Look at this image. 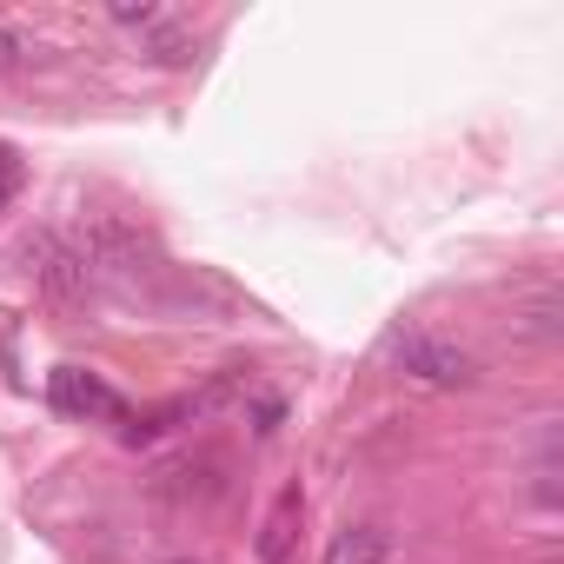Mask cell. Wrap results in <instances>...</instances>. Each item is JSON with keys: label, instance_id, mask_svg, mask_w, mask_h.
<instances>
[{"label": "cell", "instance_id": "6da1fadb", "mask_svg": "<svg viewBox=\"0 0 564 564\" xmlns=\"http://www.w3.org/2000/svg\"><path fill=\"white\" fill-rule=\"evenodd\" d=\"M21 259H28V279H34L54 306H80V300L94 293L87 246H74L67 232H34V239L21 246Z\"/></svg>", "mask_w": 564, "mask_h": 564}, {"label": "cell", "instance_id": "7a4b0ae2", "mask_svg": "<svg viewBox=\"0 0 564 564\" xmlns=\"http://www.w3.org/2000/svg\"><path fill=\"white\" fill-rule=\"evenodd\" d=\"M386 359L399 366V379H419V386H438V392L478 379L471 352H458V346H445V339H432V333H392V339H386Z\"/></svg>", "mask_w": 564, "mask_h": 564}, {"label": "cell", "instance_id": "3957f363", "mask_svg": "<svg viewBox=\"0 0 564 564\" xmlns=\"http://www.w3.org/2000/svg\"><path fill=\"white\" fill-rule=\"evenodd\" d=\"M47 399H54L61 419H87V425H120V419H127V399H120L100 372H87V366H54Z\"/></svg>", "mask_w": 564, "mask_h": 564}, {"label": "cell", "instance_id": "277c9868", "mask_svg": "<svg viewBox=\"0 0 564 564\" xmlns=\"http://www.w3.org/2000/svg\"><path fill=\"white\" fill-rule=\"evenodd\" d=\"M300 531H306V491L286 485V491L272 498V511L259 518V538H252L259 564H293L300 557Z\"/></svg>", "mask_w": 564, "mask_h": 564}, {"label": "cell", "instance_id": "5b68a950", "mask_svg": "<svg viewBox=\"0 0 564 564\" xmlns=\"http://www.w3.org/2000/svg\"><path fill=\"white\" fill-rule=\"evenodd\" d=\"M160 491H166V498H193V505H213V498L226 491V458H193V465H173V471L160 478Z\"/></svg>", "mask_w": 564, "mask_h": 564}, {"label": "cell", "instance_id": "8992f818", "mask_svg": "<svg viewBox=\"0 0 564 564\" xmlns=\"http://www.w3.org/2000/svg\"><path fill=\"white\" fill-rule=\"evenodd\" d=\"M386 557H392V538H386L379 524H346V531L326 544L319 564H386Z\"/></svg>", "mask_w": 564, "mask_h": 564}, {"label": "cell", "instance_id": "52a82bcc", "mask_svg": "<svg viewBox=\"0 0 564 564\" xmlns=\"http://www.w3.org/2000/svg\"><path fill=\"white\" fill-rule=\"evenodd\" d=\"M34 61V41L21 34V28H0V74H14V67H28Z\"/></svg>", "mask_w": 564, "mask_h": 564}, {"label": "cell", "instance_id": "ba28073f", "mask_svg": "<svg viewBox=\"0 0 564 564\" xmlns=\"http://www.w3.org/2000/svg\"><path fill=\"white\" fill-rule=\"evenodd\" d=\"M21 180H28V166H21V153L14 147H0V213L14 206V193H21Z\"/></svg>", "mask_w": 564, "mask_h": 564}, {"label": "cell", "instance_id": "9c48e42d", "mask_svg": "<svg viewBox=\"0 0 564 564\" xmlns=\"http://www.w3.org/2000/svg\"><path fill=\"white\" fill-rule=\"evenodd\" d=\"M166 564H193V557H166Z\"/></svg>", "mask_w": 564, "mask_h": 564}]
</instances>
